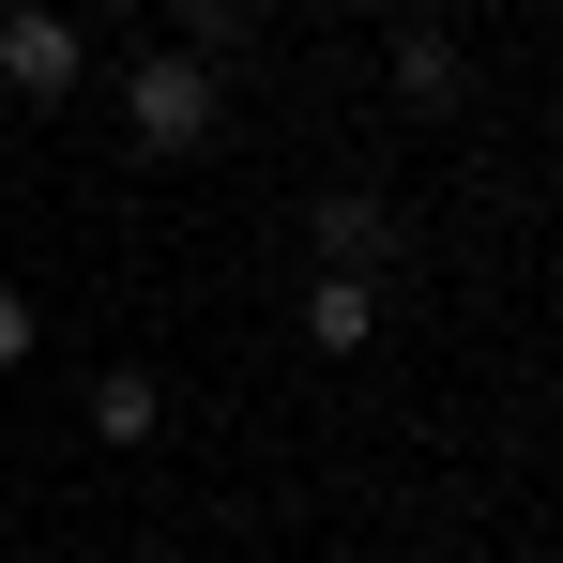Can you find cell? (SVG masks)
<instances>
[{
    "mask_svg": "<svg viewBox=\"0 0 563 563\" xmlns=\"http://www.w3.org/2000/svg\"><path fill=\"white\" fill-rule=\"evenodd\" d=\"M137 153H213V137H229V77H213V62H137Z\"/></svg>",
    "mask_w": 563,
    "mask_h": 563,
    "instance_id": "obj_1",
    "label": "cell"
},
{
    "mask_svg": "<svg viewBox=\"0 0 563 563\" xmlns=\"http://www.w3.org/2000/svg\"><path fill=\"white\" fill-rule=\"evenodd\" d=\"M0 92H31V107H62V92H77V15L15 0V15H0Z\"/></svg>",
    "mask_w": 563,
    "mask_h": 563,
    "instance_id": "obj_2",
    "label": "cell"
},
{
    "mask_svg": "<svg viewBox=\"0 0 563 563\" xmlns=\"http://www.w3.org/2000/svg\"><path fill=\"white\" fill-rule=\"evenodd\" d=\"M305 335H320V351H366V335H380L366 275H320V289H305Z\"/></svg>",
    "mask_w": 563,
    "mask_h": 563,
    "instance_id": "obj_3",
    "label": "cell"
},
{
    "mask_svg": "<svg viewBox=\"0 0 563 563\" xmlns=\"http://www.w3.org/2000/svg\"><path fill=\"white\" fill-rule=\"evenodd\" d=\"M153 411H168V396H153L137 366H107V380H92V427H107V442H153Z\"/></svg>",
    "mask_w": 563,
    "mask_h": 563,
    "instance_id": "obj_4",
    "label": "cell"
},
{
    "mask_svg": "<svg viewBox=\"0 0 563 563\" xmlns=\"http://www.w3.org/2000/svg\"><path fill=\"white\" fill-rule=\"evenodd\" d=\"M320 260H335V275L380 260V198H320Z\"/></svg>",
    "mask_w": 563,
    "mask_h": 563,
    "instance_id": "obj_5",
    "label": "cell"
},
{
    "mask_svg": "<svg viewBox=\"0 0 563 563\" xmlns=\"http://www.w3.org/2000/svg\"><path fill=\"white\" fill-rule=\"evenodd\" d=\"M396 92H457V46L442 31H396Z\"/></svg>",
    "mask_w": 563,
    "mask_h": 563,
    "instance_id": "obj_6",
    "label": "cell"
},
{
    "mask_svg": "<svg viewBox=\"0 0 563 563\" xmlns=\"http://www.w3.org/2000/svg\"><path fill=\"white\" fill-rule=\"evenodd\" d=\"M0 366H31V289H0Z\"/></svg>",
    "mask_w": 563,
    "mask_h": 563,
    "instance_id": "obj_7",
    "label": "cell"
},
{
    "mask_svg": "<svg viewBox=\"0 0 563 563\" xmlns=\"http://www.w3.org/2000/svg\"><path fill=\"white\" fill-rule=\"evenodd\" d=\"M184 15H198V31H213V46H229V31H244V0H184Z\"/></svg>",
    "mask_w": 563,
    "mask_h": 563,
    "instance_id": "obj_8",
    "label": "cell"
}]
</instances>
